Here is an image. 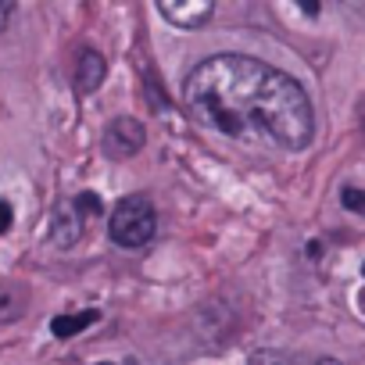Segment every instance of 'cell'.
<instances>
[{
    "label": "cell",
    "mask_w": 365,
    "mask_h": 365,
    "mask_svg": "<svg viewBox=\"0 0 365 365\" xmlns=\"http://www.w3.org/2000/svg\"><path fill=\"white\" fill-rule=\"evenodd\" d=\"M190 118L240 143L304 150L315 136V111L301 83L247 54H215L182 86Z\"/></svg>",
    "instance_id": "cell-1"
},
{
    "label": "cell",
    "mask_w": 365,
    "mask_h": 365,
    "mask_svg": "<svg viewBox=\"0 0 365 365\" xmlns=\"http://www.w3.org/2000/svg\"><path fill=\"white\" fill-rule=\"evenodd\" d=\"M154 230H158V215H154L150 197H143V194H129V197H122V201L111 208L108 237H111L118 247L136 251V247H143V244L154 237Z\"/></svg>",
    "instance_id": "cell-2"
},
{
    "label": "cell",
    "mask_w": 365,
    "mask_h": 365,
    "mask_svg": "<svg viewBox=\"0 0 365 365\" xmlns=\"http://www.w3.org/2000/svg\"><path fill=\"white\" fill-rule=\"evenodd\" d=\"M97 215H104V205H101L97 194H79V197L61 201L51 215V244L61 247V251L76 247L86 237L90 219H97Z\"/></svg>",
    "instance_id": "cell-3"
},
{
    "label": "cell",
    "mask_w": 365,
    "mask_h": 365,
    "mask_svg": "<svg viewBox=\"0 0 365 365\" xmlns=\"http://www.w3.org/2000/svg\"><path fill=\"white\" fill-rule=\"evenodd\" d=\"M143 143H147V129H143L133 115H118V118L104 129V154H108V158L125 161V158H133Z\"/></svg>",
    "instance_id": "cell-4"
},
{
    "label": "cell",
    "mask_w": 365,
    "mask_h": 365,
    "mask_svg": "<svg viewBox=\"0 0 365 365\" xmlns=\"http://www.w3.org/2000/svg\"><path fill=\"white\" fill-rule=\"evenodd\" d=\"M158 11L179 29H197V26H205L215 15V4L212 0H182V4H165L161 0Z\"/></svg>",
    "instance_id": "cell-5"
},
{
    "label": "cell",
    "mask_w": 365,
    "mask_h": 365,
    "mask_svg": "<svg viewBox=\"0 0 365 365\" xmlns=\"http://www.w3.org/2000/svg\"><path fill=\"white\" fill-rule=\"evenodd\" d=\"M108 76V61L97 51H83L76 61V93H93Z\"/></svg>",
    "instance_id": "cell-6"
},
{
    "label": "cell",
    "mask_w": 365,
    "mask_h": 365,
    "mask_svg": "<svg viewBox=\"0 0 365 365\" xmlns=\"http://www.w3.org/2000/svg\"><path fill=\"white\" fill-rule=\"evenodd\" d=\"M26 304H29V297H26L22 287H15V283H0V322H15V319H22Z\"/></svg>",
    "instance_id": "cell-7"
},
{
    "label": "cell",
    "mask_w": 365,
    "mask_h": 365,
    "mask_svg": "<svg viewBox=\"0 0 365 365\" xmlns=\"http://www.w3.org/2000/svg\"><path fill=\"white\" fill-rule=\"evenodd\" d=\"M93 322H97V312H93V308H86V312L58 315V319L51 322V333H54V336H61V340H68V336L83 333V329H86V326H93Z\"/></svg>",
    "instance_id": "cell-8"
},
{
    "label": "cell",
    "mask_w": 365,
    "mask_h": 365,
    "mask_svg": "<svg viewBox=\"0 0 365 365\" xmlns=\"http://www.w3.org/2000/svg\"><path fill=\"white\" fill-rule=\"evenodd\" d=\"M247 365H340L333 358H315V361H304L297 354H287V351H255Z\"/></svg>",
    "instance_id": "cell-9"
},
{
    "label": "cell",
    "mask_w": 365,
    "mask_h": 365,
    "mask_svg": "<svg viewBox=\"0 0 365 365\" xmlns=\"http://www.w3.org/2000/svg\"><path fill=\"white\" fill-rule=\"evenodd\" d=\"M11 222H15V208H11L8 201H0V237L11 230Z\"/></svg>",
    "instance_id": "cell-10"
},
{
    "label": "cell",
    "mask_w": 365,
    "mask_h": 365,
    "mask_svg": "<svg viewBox=\"0 0 365 365\" xmlns=\"http://www.w3.org/2000/svg\"><path fill=\"white\" fill-rule=\"evenodd\" d=\"M344 208H351V212H361V190L347 187V190H344Z\"/></svg>",
    "instance_id": "cell-11"
}]
</instances>
